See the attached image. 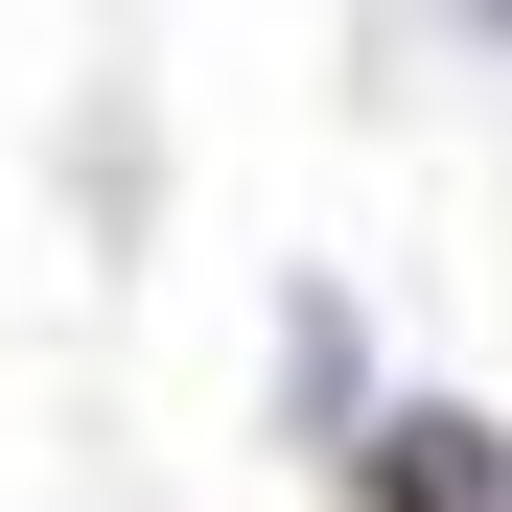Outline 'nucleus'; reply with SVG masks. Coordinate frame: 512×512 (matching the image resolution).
I'll use <instances>...</instances> for the list:
<instances>
[{"mask_svg":"<svg viewBox=\"0 0 512 512\" xmlns=\"http://www.w3.org/2000/svg\"><path fill=\"white\" fill-rule=\"evenodd\" d=\"M373 512H512V443L443 419V396H396V419H373Z\"/></svg>","mask_w":512,"mask_h":512,"instance_id":"1","label":"nucleus"}]
</instances>
